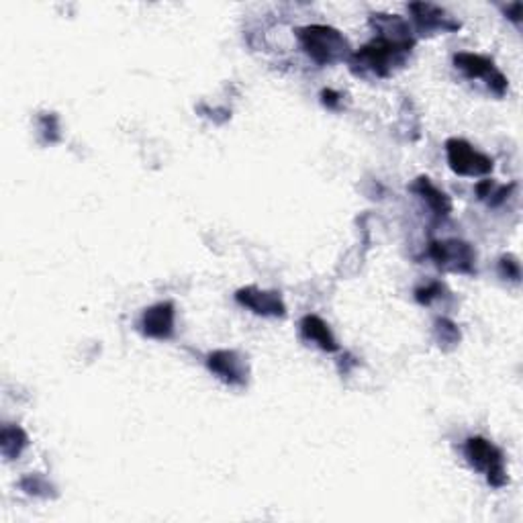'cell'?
Instances as JSON below:
<instances>
[{"label":"cell","instance_id":"6da1fadb","mask_svg":"<svg viewBox=\"0 0 523 523\" xmlns=\"http://www.w3.org/2000/svg\"><path fill=\"white\" fill-rule=\"evenodd\" d=\"M370 23L378 31V37L370 41L360 52L350 56V66L356 74L370 72L376 78L391 76L395 66H401L411 54L415 39L409 25L399 15H373Z\"/></svg>","mask_w":523,"mask_h":523},{"label":"cell","instance_id":"7a4b0ae2","mask_svg":"<svg viewBox=\"0 0 523 523\" xmlns=\"http://www.w3.org/2000/svg\"><path fill=\"white\" fill-rule=\"evenodd\" d=\"M299 41L307 56L319 66H333L350 60L352 47L340 31L329 25H309L299 31Z\"/></svg>","mask_w":523,"mask_h":523},{"label":"cell","instance_id":"3957f363","mask_svg":"<svg viewBox=\"0 0 523 523\" xmlns=\"http://www.w3.org/2000/svg\"><path fill=\"white\" fill-rule=\"evenodd\" d=\"M464 452H467V458L472 467L485 472L488 485L501 488L509 483L503 452L495 444L485 440V437H468Z\"/></svg>","mask_w":523,"mask_h":523},{"label":"cell","instance_id":"277c9868","mask_svg":"<svg viewBox=\"0 0 523 523\" xmlns=\"http://www.w3.org/2000/svg\"><path fill=\"white\" fill-rule=\"evenodd\" d=\"M446 154L452 172L458 176H487L493 172V159L464 139L452 138L446 141Z\"/></svg>","mask_w":523,"mask_h":523},{"label":"cell","instance_id":"5b68a950","mask_svg":"<svg viewBox=\"0 0 523 523\" xmlns=\"http://www.w3.org/2000/svg\"><path fill=\"white\" fill-rule=\"evenodd\" d=\"M454 64L464 76L470 80H480L483 78L487 82L488 90L493 92L497 97H503L508 92V78L497 70L495 62L491 57L480 56V54H470V52H462L454 56Z\"/></svg>","mask_w":523,"mask_h":523},{"label":"cell","instance_id":"8992f818","mask_svg":"<svg viewBox=\"0 0 523 523\" xmlns=\"http://www.w3.org/2000/svg\"><path fill=\"white\" fill-rule=\"evenodd\" d=\"M427 254L437 266L452 272H475L477 251L470 248V243L448 240V241H432L427 248Z\"/></svg>","mask_w":523,"mask_h":523},{"label":"cell","instance_id":"52a82bcc","mask_svg":"<svg viewBox=\"0 0 523 523\" xmlns=\"http://www.w3.org/2000/svg\"><path fill=\"white\" fill-rule=\"evenodd\" d=\"M207 366L219 381L231 386H246L250 368L246 358L235 350H215L207 356Z\"/></svg>","mask_w":523,"mask_h":523},{"label":"cell","instance_id":"ba28073f","mask_svg":"<svg viewBox=\"0 0 523 523\" xmlns=\"http://www.w3.org/2000/svg\"><path fill=\"white\" fill-rule=\"evenodd\" d=\"M235 301L240 305L254 311L256 315L264 317H284L286 305L281 297V292L276 291H260L256 286H246L235 292Z\"/></svg>","mask_w":523,"mask_h":523},{"label":"cell","instance_id":"9c48e42d","mask_svg":"<svg viewBox=\"0 0 523 523\" xmlns=\"http://www.w3.org/2000/svg\"><path fill=\"white\" fill-rule=\"evenodd\" d=\"M409 13L413 15L419 31H456L460 23L454 21L452 16L444 11L442 6L432 3H411Z\"/></svg>","mask_w":523,"mask_h":523},{"label":"cell","instance_id":"30bf717a","mask_svg":"<svg viewBox=\"0 0 523 523\" xmlns=\"http://www.w3.org/2000/svg\"><path fill=\"white\" fill-rule=\"evenodd\" d=\"M174 317L176 311L172 303H158L146 309V313L141 315L143 335L154 337V340H168L174 333Z\"/></svg>","mask_w":523,"mask_h":523},{"label":"cell","instance_id":"8fae6325","mask_svg":"<svg viewBox=\"0 0 523 523\" xmlns=\"http://www.w3.org/2000/svg\"><path fill=\"white\" fill-rule=\"evenodd\" d=\"M413 192H417V195L424 199L429 209L434 210V215L437 219H446L452 213V200L450 197L442 192L440 189L436 187V184L427 179V176H419V179L413 182L411 187Z\"/></svg>","mask_w":523,"mask_h":523},{"label":"cell","instance_id":"7c38bea8","mask_svg":"<svg viewBox=\"0 0 523 523\" xmlns=\"http://www.w3.org/2000/svg\"><path fill=\"white\" fill-rule=\"evenodd\" d=\"M301 333H303V337H305V340L313 342L323 352H337V350H340V345H337L335 337L332 333V329H329V325L319 315H305V317H303Z\"/></svg>","mask_w":523,"mask_h":523},{"label":"cell","instance_id":"4fadbf2b","mask_svg":"<svg viewBox=\"0 0 523 523\" xmlns=\"http://www.w3.org/2000/svg\"><path fill=\"white\" fill-rule=\"evenodd\" d=\"M27 444L29 437L19 426H5L3 432H0V452L6 460L19 458L21 452L27 448Z\"/></svg>","mask_w":523,"mask_h":523},{"label":"cell","instance_id":"5bb4252c","mask_svg":"<svg viewBox=\"0 0 523 523\" xmlns=\"http://www.w3.org/2000/svg\"><path fill=\"white\" fill-rule=\"evenodd\" d=\"M436 332H437V340L444 344H456L460 340L458 327L452 322H448V319H437Z\"/></svg>","mask_w":523,"mask_h":523},{"label":"cell","instance_id":"9a60e30c","mask_svg":"<svg viewBox=\"0 0 523 523\" xmlns=\"http://www.w3.org/2000/svg\"><path fill=\"white\" fill-rule=\"evenodd\" d=\"M442 292H444V284L437 282V281H432V282H427L426 286H421V289L415 291V299H417V303H421V305H429V303H432L434 299L442 297Z\"/></svg>","mask_w":523,"mask_h":523},{"label":"cell","instance_id":"2e32d148","mask_svg":"<svg viewBox=\"0 0 523 523\" xmlns=\"http://www.w3.org/2000/svg\"><path fill=\"white\" fill-rule=\"evenodd\" d=\"M499 270H501V274L505 278H511V281H519V276H521V266H519V262L518 258H513V256H503L501 262H499Z\"/></svg>","mask_w":523,"mask_h":523},{"label":"cell","instance_id":"e0dca14e","mask_svg":"<svg viewBox=\"0 0 523 523\" xmlns=\"http://www.w3.org/2000/svg\"><path fill=\"white\" fill-rule=\"evenodd\" d=\"M493 189H495L493 180H483V182H478V184H477V195H478V199H488V197H491Z\"/></svg>","mask_w":523,"mask_h":523},{"label":"cell","instance_id":"ac0fdd59","mask_svg":"<svg viewBox=\"0 0 523 523\" xmlns=\"http://www.w3.org/2000/svg\"><path fill=\"white\" fill-rule=\"evenodd\" d=\"M322 100H323V105L335 108V107H337V103H340V95H337L335 90L327 88V90H323V92H322Z\"/></svg>","mask_w":523,"mask_h":523},{"label":"cell","instance_id":"d6986e66","mask_svg":"<svg viewBox=\"0 0 523 523\" xmlns=\"http://www.w3.org/2000/svg\"><path fill=\"white\" fill-rule=\"evenodd\" d=\"M521 8H523L521 3H513L505 8V13H508V16L513 23H519L521 21Z\"/></svg>","mask_w":523,"mask_h":523}]
</instances>
